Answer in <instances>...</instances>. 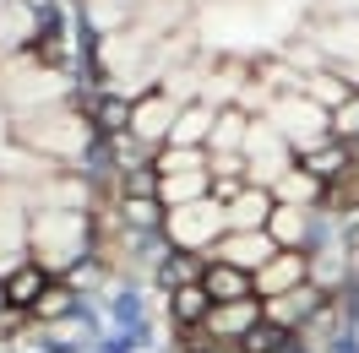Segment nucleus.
Returning a JSON list of instances; mask_svg holds the SVG:
<instances>
[{
	"label": "nucleus",
	"instance_id": "1",
	"mask_svg": "<svg viewBox=\"0 0 359 353\" xmlns=\"http://www.w3.org/2000/svg\"><path fill=\"white\" fill-rule=\"evenodd\" d=\"M131 244L60 0H0V342L44 337L55 293H98Z\"/></svg>",
	"mask_w": 359,
	"mask_h": 353
}]
</instances>
